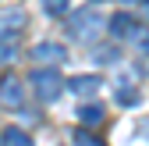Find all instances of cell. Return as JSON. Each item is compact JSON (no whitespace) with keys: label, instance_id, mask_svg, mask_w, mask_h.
Wrapping results in <instances>:
<instances>
[{"label":"cell","instance_id":"obj_1","mask_svg":"<svg viewBox=\"0 0 149 146\" xmlns=\"http://www.w3.org/2000/svg\"><path fill=\"white\" fill-rule=\"evenodd\" d=\"M68 29H71V39H78V43H96L100 32L107 29V18L96 14V11H78V14L68 22Z\"/></svg>","mask_w":149,"mask_h":146},{"label":"cell","instance_id":"obj_2","mask_svg":"<svg viewBox=\"0 0 149 146\" xmlns=\"http://www.w3.org/2000/svg\"><path fill=\"white\" fill-rule=\"evenodd\" d=\"M32 89H36V96L43 103H53L61 96V89H64V79L53 68H39V71H32Z\"/></svg>","mask_w":149,"mask_h":146},{"label":"cell","instance_id":"obj_3","mask_svg":"<svg viewBox=\"0 0 149 146\" xmlns=\"http://www.w3.org/2000/svg\"><path fill=\"white\" fill-rule=\"evenodd\" d=\"M25 25H29V14H25L22 7H4V11H0V36L18 39Z\"/></svg>","mask_w":149,"mask_h":146},{"label":"cell","instance_id":"obj_4","mask_svg":"<svg viewBox=\"0 0 149 146\" xmlns=\"http://www.w3.org/2000/svg\"><path fill=\"white\" fill-rule=\"evenodd\" d=\"M25 100V82L14 79V75H4L0 79V103L4 107H22Z\"/></svg>","mask_w":149,"mask_h":146},{"label":"cell","instance_id":"obj_5","mask_svg":"<svg viewBox=\"0 0 149 146\" xmlns=\"http://www.w3.org/2000/svg\"><path fill=\"white\" fill-rule=\"evenodd\" d=\"M32 57L36 61H43V64H61V61H68V50L61 46V43H36L32 46Z\"/></svg>","mask_w":149,"mask_h":146},{"label":"cell","instance_id":"obj_6","mask_svg":"<svg viewBox=\"0 0 149 146\" xmlns=\"http://www.w3.org/2000/svg\"><path fill=\"white\" fill-rule=\"evenodd\" d=\"M64 86L71 89L74 96H96V93H100V86H103V79H100V75H74V79L64 82Z\"/></svg>","mask_w":149,"mask_h":146},{"label":"cell","instance_id":"obj_7","mask_svg":"<svg viewBox=\"0 0 149 146\" xmlns=\"http://www.w3.org/2000/svg\"><path fill=\"white\" fill-rule=\"evenodd\" d=\"M107 29L114 32L117 39H124V36H132V29H135V22H132V18H128V14H114V18H110V22H107Z\"/></svg>","mask_w":149,"mask_h":146},{"label":"cell","instance_id":"obj_8","mask_svg":"<svg viewBox=\"0 0 149 146\" xmlns=\"http://www.w3.org/2000/svg\"><path fill=\"white\" fill-rule=\"evenodd\" d=\"M0 139H4V146H29V142H32L29 132H25V128H18V125L4 128V135H0Z\"/></svg>","mask_w":149,"mask_h":146},{"label":"cell","instance_id":"obj_9","mask_svg":"<svg viewBox=\"0 0 149 146\" xmlns=\"http://www.w3.org/2000/svg\"><path fill=\"white\" fill-rule=\"evenodd\" d=\"M78 121H82V125H100V121H103V107H100V103H85L82 111H78Z\"/></svg>","mask_w":149,"mask_h":146},{"label":"cell","instance_id":"obj_10","mask_svg":"<svg viewBox=\"0 0 149 146\" xmlns=\"http://www.w3.org/2000/svg\"><path fill=\"white\" fill-rule=\"evenodd\" d=\"M18 57V39H7V36H0V64H11Z\"/></svg>","mask_w":149,"mask_h":146},{"label":"cell","instance_id":"obj_11","mask_svg":"<svg viewBox=\"0 0 149 146\" xmlns=\"http://www.w3.org/2000/svg\"><path fill=\"white\" fill-rule=\"evenodd\" d=\"M74 142H78V146H100V139H96V135H92V132H82V128L74 132Z\"/></svg>","mask_w":149,"mask_h":146},{"label":"cell","instance_id":"obj_12","mask_svg":"<svg viewBox=\"0 0 149 146\" xmlns=\"http://www.w3.org/2000/svg\"><path fill=\"white\" fill-rule=\"evenodd\" d=\"M117 57H121L117 50H96V61L100 64H117Z\"/></svg>","mask_w":149,"mask_h":146},{"label":"cell","instance_id":"obj_13","mask_svg":"<svg viewBox=\"0 0 149 146\" xmlns=\"http://www.w3.org/2000/svg\"><path fill=\"white\" fill-rule=\"evenodd\" d=\"M43 7H46L50 14H64V11H68V0H43Z\"/></svg>","mask_w":149,"mask_h":146},{"label":"cell","instance_id":"obj_14","mask_svg":"<svg viewBox=\"0 0 149 146\" xmlns=\"http://www.w3.org/2000/svg\"><path fill=\"white\" fill-rule=\"evenodd\" d=\"M146 18H149V4H146Z\"/></svg>","mask_w":149,"mask_h":146},{"label":"cell","instance_id":"obj_15","mask_svg":"<svg viewBox=\"0 0 149 146\" xmlns=\"http://www.w3.org/2000/svg\"><path fill=\"white\" fill-rule=\"evenodd\" d=\"M128 4H132V0H128Z\"/></svg>","mask_w":149,"mask_h":146}]
</instances>
